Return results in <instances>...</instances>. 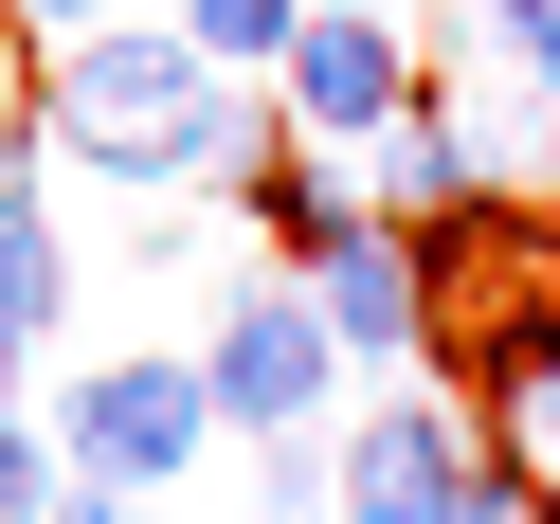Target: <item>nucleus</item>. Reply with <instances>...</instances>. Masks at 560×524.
Here are the masks:
<instances>
[{
    "label": "nucleus",
    "instance_id": "423d86ee",
    "mask_svg": "<svg viewBox=\"0 0 560 524\" xmlns=\"http://www.w3.org/2000/svg\"><path fill=\"white\" fill-rule=\"evenodd\" d=\"M488 182H506V163H488V109L434 91V73H416V109L362 145V199H380V218H452V199H488Z\"/></svg>",
    "mask_w": 560,
    "mask_h": 524
},
{
    "label": "nucleus",
    "instance_id": "f3484780",
    "mask_svg": "<svg viewBox=\"0 0 560 524\" xmlns=\"http://www.w3.org/2000/svg\"><path fill=\"white\" fill-rule=\"evenodd\" d=\"M542 488H560V452H542Z\"/></svg>",
    "mask_w": 560,
    "mask_h": 524
},
{
    "label": "nucleus",
    "instance_id": "20e7f679",
    "mask_svg": "<svg viewBox=\"0 0 560 524\" xmlns=\"http://www.w3.org/2000/svg\"><path fill=\"white\" fill-rule=\"evenodd\" d=\"M290 145H343L362 163L380 127L416 109V19H380V0H307V37H290Z\"/></svg>",
    "mask_w": 560,
    "mask_h": 524
},
{
    "label": "nucleus",
    "instance_id": "4468645a",
    "mask_svg": "<svg viewBox=\"0 0 560 524\" xmlns=\"http://www.w3.org/2000/svg\"><path fill=\"white\" fill-rule=\"evenodd\" d=\"M55 524H163V506H145V488H73Z\"/></svg>",
    "mask_w": 560,
    "mask_h": 524
},
{
    "label": "nucleus",
    "instance_id": "0eeeda50",
    "mask_svg": "<svg viewBox=\"0 0 560 524\" xmlns=\"http://www.w3.org/2000/svg\"><path fill=\"white\" fill-rule=\"evenodd\" d=\"M307 307H326V343L343 362H434V290H416V235L380 218V235H343L326 271H307Z\"/></svg>",
    "mask_w": 560,
    "mask_h": 524
},
{
    "label": "nucleus",
    "instance_id": "f03ea898",
    "mask_svg": "<svg viewBox=\"0 0 560 524\" xmlns=\"http://www.w3.org/2000/svg\"><path fill=\"white\" fill-rule=\"evenodd\" d=\"M199 398H218V434H307V416L343 398V343H326V307H307V271H254V290H218Z\"/></svg>",
    "mask_w": 560,
    "mask_h": 524
},
{
    "label": "nucleus",
    "instance_id": "39448f33",
    "mask_svg": "<svg viewBox=\"0 0 560 524\" xmlns=\"http://www.w3.org/2000/svg\"><path fill=\"white\" fill-rule=\"evenodd\" d=\"M488 470V434L452 398H343V506L326 524H452Z\"/></svg>",
    "mask_w": 560,
    "mask_h": 524
},
{
    "label": "nucleus",
    "instance_id": "dca6fc26",
    "mask_svg": "<svg viewBox=\"0 0 560 524\" xmlns=\"http://www.w3.org/2000/svg\"><path fill=\"white\" fill-rule=\"evenodd\" d=\"M524 127H542V182H560V73H542V109H524Z\"/></svg>",
    "mask_w": 560,
    "mask_h": 524
},
{
    "label": "nucleus",
    "instance_id": "2eb2a0df",
    "mask_svg": "<svg viewBox=\"0 0 560 524\" xmlns=\"http://www.w3.org/2000/svg\"><path fill=\"white\" fill-rule=\"evenodd\" d=\"M19 362H37V326H19V307H0V416H19Z\"/></svg>",
    "mask_w": 560,
    "mask_h": 524
},
{
    "label": "nucleus",
    "instance_id": "f8f14e48",
    "mask_svg": "<svg viewBox=\"0 0 560 524\" xmlns=\"http://www.w3.org/2000/svg\"><path fill=\"white\" fill-rule=\"evenodd\" d=\"M470 19H488V55H506V73H524V91H542V73H560V0H470Z\"/></svg>",
    "mask_w": 560,
    "mask_h": 524
},
{
    "label": "nucleus",
    "instance_id": "7ed1b4c3",
    "mask_svg": "<svg viewBox=\"0 0 560 524\" xmlns=\"http://www.w3.org/2000/svg\"><path fill=\"white\" fill-rule=\"evenodd\" d=\"M55 452H73V488H163L218 452V398H199V362H91L55 398Z\"/></svg>",
    "mask_w": 560,
    "mask_h": 524
},
{
    "label": "nucleus",
    "instance_id": "6e6552de",
    "mask_svg": "<svg viewBox=\"0 0 560 524\" xmlns=\"http://www.w3.org/2000/svg\"><path fill=\"white\" fill-rule=\"evenodd\" d=\"M235 199H254V235H271L254 271H326L343 235H380V199H362V163H343V145H271Z\"/></svg>",
    "mask_w": 560,
    "mask_h": 524
},
{
    "label": "nucleus",
    "instance_id": "1a4fd4ad",
    "mask_svg": "<svg viewBox=\"0 0 560 524\" xmlns=\"http://www.w3.org/2000/svg\"><path fill=\"white\" fill-rule=\"evenodd\" d=\"M235 452H254V524H326L343 506V434L326 416H307V434H235Z\"/></svg>",
    "mask_w": 560,
    "mask_h": 524
},
{
    "label": "nucleus",
    "instance_id": "9b49d317",
    "mask_svg": "<svg viewBox=\"0 0 560 524\" xmlns=\"http://www.w3.org/2000/svg\"><path fill=\"white\" fill-rule=\"evenodd\" d=\"M55 506H73V452H55L37 398H19V416H0V524H55Z\"/></svg>",
    "mask_w": 560,
    "mask_h": 524
},
{
    "label": "nucleus",
    "instance_id": "9d476101",
    "mask_svg": "<svg viewBox=\"0 0 560 524\" xmlns=\"http://www.w3.org/2000/svg\"><path fill=\"white\" fill-rule=\"evenodd\" d=\"M182 37L218 55V73H290V37H307V0H182Z\"/></svg>",
    "mask_w": 560,
    "mask_h": 524
},
{
    "label": "nucleus",
    "instance_id": "a211bd4d",
    "mask_svg": "<svg viewBox=\"0 0 560 524\" xmlns=\"http://www.w3.org/2000/svg\"><path fill=\"white\" fill-rule=\"evenodd\" d=\"M542 199H560V182H542Z\"/></svg>",
    "mask_w": 560,
    "mask_h": 524
},
{
    "label": "nucleus",
    "instance_id": "ddd939ff",
    "mask_svg": "<svg viewBox=\"0 0 560 524\" xmlns=\"http://www.w3.org/2000/svg\"><path fill=\"white\" fill-rule=\"evenodd\" d=\"M19 37H91V19H127V0H0Z\"/></svg>",
    "mask_w": 560,
    "mask_h": 524
},
{
    "label": "nucleus",
    "instance_id": "f257e3e1",
    "mask_svg": "<svg viewBox=\"0 0 560 524\" xmlns=\"http://www.w3.org/2000/svg\"><path fill=\"white\" fill-rule=\"evenodd\" d=\"M218 91V55L182 37V19H91V37H55V91H37V145L91 163L109 199L182 182V109Z\"/></svg>",
    "mask_w": 560,
    "mask_h": 524
}]
</instances>
